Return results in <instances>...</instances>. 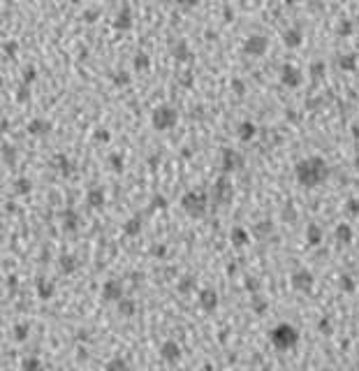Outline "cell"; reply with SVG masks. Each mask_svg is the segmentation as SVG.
<instances>
[{
    "mask_svg": "<svg viewBox=\"0 0 359 371\" xmlns=\"http://www.w3.org/2000/svg\"><path fill=\"white\" fill-rule=\"evenodd\" d=\"M294 177H297L299 186H304V188H317L329 179V165L320 156H311L294 165Z\"/></svg>",
    "mask_w": 359,
    "mask_h": 371,
    "instance_id": "obj_1",
    "label": "cell"
},
{
    "mask_svg": "<svg viewBox=\"0 0 359 371\" xmlns=\"http://www.w3.org/2000/svg\"><path fill=\"white\" fill-rule=\"evenodd\" d=\"M269 341L280 353L283 350H292L299 344V329L294 325H290V323H280V325H276L269 332Z\"/></svg>",
    "mask_w": 359,
    "mask_h": 371,
    "instance_id": "obj_2",
    "label": "cell"
},
{
    "mask_svg": "<svg viewBox=\"0 0 359 371\" xmlns=\"http://www.w3.org/2000/svg\"><path fill=\"white\" fill-rule=\"evenodd\" d=\"M181 209L193 218H202L209 209V195L202 193V190H188L181 197Z\"/></svg>",
    "mask_w": 359,
    "mask_h": 371,
    "instance_id": "obj_3",
    "label": "cell"
},
{
    "mask_svg": "<svg viewBox=\"0 0 359 371\" xmlns=\"http://www.w3.org/2000/svg\"><path fill=\"white\" fill-rule=\"evenodd\" d=\"M176 123H179V112L169 105L156 107L153 114H151V125H153L156 130H172Z\"/></svg>",
    "mask_w": 359,
    "mask_h": 371,
    "instance_id": "obj_4",
    "label": "cell"
},
{
    "mask_svg": "<svg viewBox=\"0 0 359 371\" xmlns=\"http://www.w3.org/2000/svg\"><path fill=\"white\" fill-rule=\"evenodd\" d=\"M232 195H234V188H232V181H229V174H220L213 184V190H211V200L218 207H225V204L232 202Z\"/></svg>",
    "mask_w": 359,
    "mask_h": 371,
    "instance_id": "obj_5",
    "label": "cell"
},
{
    "mask_svg": "<svg viewBox=\"0 0 359 371\" xmlns=\"http://www.w3.org/2000/svg\"><path fill=\"white\" fill-rule=\"evenodd\" d=\"M246 160L244 156L239 153V151L234 149H223L220 151V169H223V174H232V172H239V169H244Z\"/></svg>",
    "mask_w": 359,
    "mask_h": 371,
    "instance_id": "obj_6",
    "label": "cell"
},
{
    "mask_svg": "<svg viewBox=\"0 0 359 371\" xmlns=\"http://www.w3.org/2000/svg\"><path fill=\"white\" fill-rule=\"evenodd\" d=\"M290 285H292V290H297V292H311L313 285H315V276L311 274V272H306V269H297L290 276Z\"/></svg>",
    "mask_w": 359,
    "mask_h": 371,
    "instance_id": "obj_7",
    "label": "cell"
},
{
    "mask_svg": "<svg viewBox=\"0 0 359 371\" xmlns=\"http://www.w3.org/2000/svg\"><path fill=\"white\" fill-rule=\"evenodd\" d=\"M267 49H269V37H264V35L246 37V42H244V53H246V56L260 58V56H264V53H267Z\"/></svg>",
    "mask_w": 359,
    "mask_h": 371,
    "instance_id": "obj_8",
    "label": "cell"
},
{
    "mask_svg": "<svg viewBox=\"0 0 359 371\" xmlns=\"http://www.w3.org/2000/svg\"><path fill=\"white\" fill-rule=\"evenodd\" d=\"M125 297V288H123V281L118 278H109L102 285V300L112 301V304H118V301Z\"/></svg>",
    "mask_w": 359,
    "mask_h": 371,
    "instance_id": "obj_9",
    "label": "cell"
},
{
    "mask_svg": "<svg viewBox=\"0 0 359 371\" xmlns=\"http://www.w3.org/2000/svg\"><path fill=\"white\" fill-rule=\"evenodd\" d=\"M301 81H304V72L299 70V68L290 65V63L280 68V84H283V86H288V89H299Z\"/></svg>",
    "mask_w": 359,
    "mask_h": 371,
    "instance_id": "obj_10",
    "label": "cell"
},
{
    "mask_svg": "<svg viewBox=\"0 0 359 371\" xmlns=\"http://www.w3.org/2000/svg\"><path fill=\"white\" fill-rule=\"evenodd\" d=\"M197 301H200V309L206 311V313H213L218 309V292L213 288H202L200 295H197Z\"/></svg>",
    "mask_w": 359,
    "mask_h": 371,
    "instance_id": "obj_11",
    "label": "cell"
},
{
    "mask_svg": "<svg viewBox=\"0 0 359 371\" xmlns=\"http://www.w3.org/2000/svg\"><path fill=\"white\" fill-rule=\"evenodd\" d=\"M28 135H33V137H46V135L51 133V123L46 121V118H40V116H35V118H30L26 125Z\"/></svg>",
    "mask_w": 359,
    "mask_h": 371,
    "instance_id": "obj_12",
    "label": "cell"
},
{
    "mask_svg": "<svg viewBox=\"0 0 359 371\" xmlns=\"http://www.w3.org/2000/svg\"><path fill=\"white\" fill-rule=\"evenodd\" d=\"M169 51H172V56H174L176 61H181V63H190L195 58L185 40H174V42H172V46H169Z\"/></svg>",
    "mask_w": 359,
    "mask_h": 371,
    "instance_id": "obj_13",
    "label": "cell"
},
{
    "mask_svg": "<svg viewBox=\"0 0 359 371\" xmlns=\"http://www.w3.org/2000/svg\"><path fill=\"white\" fill-rule=\"evenodd\" d=\"M301 42H304V30H301V26H292L283 33V45L288 46V49H297V46H301Z\"/></svg>",
    "mask_w": 359,
    "mask_h": 371,
    "instance_id": "obj_14",
    "label": "cell"
},
{
    "mask_svg": "<svg viewBox=\"0 0 359 371\" xmlns=\"http://www.w3.org/2000/svg\"><path fill=\"white\" fill-rule=\"evenodd\" d=\"M35 290H37V297H40V300H51L53 292H56V285H53L51 278H46V276H37L35 278Z\"/></svg>",
    "mask_w": 359,
    "mask_h": 371,
    "instance_id": "obj_15",
    "label": "cell"
},
{
    "mask_svg": "<svg viewBox=\"0 0 359 371\" xmlns=\"http://www.w3.org/2000/svg\"><path fill=\"white\" fill-rule=\"evenodd\" d=\"M160 357L167 360V362H176L181 357V346L176 344L174 339H167L165 344L160 346Z\"/></svg>",
    "mask_w": 359,
    "mask_h": 371,
    "instance_id": "obj_16",
    "label": "cell"
},
{
    "mask_svg": "<svg viewBox=\"0 0 359 371\" xmlns=\"http://www.w3.org/2000/svg\"><path fill=\"white\" fill-rule=\"evenodd\" d=\"M105 200H107V195L100 186H93L86 193V204L90 209H102V207H105Z\"/></svg>",
    "mask_w": 359,
    "mask_h": 371,
    "instance_id": "obj_17",
    "label": "cell"
},
{
    "mask_svg": "<svg viewBox=\"0 0 359 371\" xmlns=\"http://www.w3.org/2000/svg\"><path fill=\"white\" fill-rule=\"evenodd\" d=\"M132 23H135V21H132V9L128 7V5H123L121 12H118L114 19V28L116 30H130Z\"/></svg>",
    "mask_w": 359,
    "mask_h": 371,
    "instance_id": "obj_18",
    "label": "cell"
},
{
    "mask_svg": "<svg viewBox=\"0 0 359 371\" xmlns=\"http://www.w3.org/2000/svg\"><path fill=\"white\" fill-rule=\"evenodd\" d=\"M79 223H81V218L74 209H65V211H63V230L65 232H77Z\"/></svg>",
    "mask_w": 359,
    "mask_h": 371,
    "instance_id": "obj_19",
    "label": "cell"
},
{
    "mask_svg": "<svg viewBox=\"0 0 359 371\" xmlns=\"http://www.w3.org/2000/svg\"><path fill=\"white\" fill-rule=\"evenodd\" d=\"M257 135V125L253 123V121H241V123L237 125V137L241 141H250Z\"/></svg>",
    "mask_w": 359,
    "mask_h": 371,
    "instance_id": "obj_20",
    "label": "cell"
},
{
    "mask_svg": "<svg viewBox=\"0 0 359 371\" xmlns=\"http://www.w3.org/2000/svg\"><path fill=\"white\" fill-rule=\"evenodd\" d=\"M322 239H324L322 228H320L317 223H311V225L306 228V244L308 246H320V244H322Z\"/></svg>",
    "mask_w": 359,
    "mask_h": 371,
    "instance_id": "obj_21",
    "label": "cell"
},
{
    "mask_svg": "<svg viewBox=\"0 0 359 371\" xmlns=\"http://www.w3.org/2000/svg\"><path fill=\"white\" fill-rule=\"evenodd\" d=\"M229 239H232V246L244 248L246 244L250 241V232L246 230V228H232V232H229Z\"/></svg>",
    "mask_w": 359,
    "mask_h": 371,
    "instance_id": "obj_22",
    "label": "cell"
},
{
    "mask_svg": "<svg viewBox=\"0 0 359 371\" xmlns=\"http://www.w3.org/2000/svg\"><path fill=\"white\" fill-rule=\"evenodd\" d=\"M58 265H61L63 274H74V272H77V267H79V260L72 255V253H63L61 260H58Z\"/></svg>",
    "mask_w": 359,
    "mask_h": 371,
    "instance_id": "obj_23",
    "label": "cell"
},
{
    "mask_svg": "<svg viewBox=\"0 0 359 371\" xmlns=\"http://www.w3.org/2000/svg\"><path fill=\"white\" fill-rule=\"evenodd\" d=\"M141 232V218L139 216H132V218H128V221L123 223V234L125 237H139Z\"/></svg>",
    "mask_w": 359,
    "mask_h": 371,
    "instance_id": "obj_24",
    "label": "cell"
},
{
    "mask_svg": "<svg viewBox=\"0 0 359 371\" xmlns=\"http://www.w3.org/2000/svg\"><path fill=\"white\" fill-rule=\"evenodd\" d=\"M116 306H118L116 311H118L121 316H125V318H132V316L137 313V301L132 300V297H123V300L118 301Z\"/></svg>",
    "mask_w": 359,
    "mask_h": 371,
    "instance_id": "obj_25",
    "label": "cell"
},
{
    "mask_svg": "<svg viewBox=\"0 0 359 371\" xmlns=\"http://www.w3.org/2000/svg\"><path fill=\"white\" fill-rule=\"evenodd\" d=\"M324 72H327V65L324 61H313L308 65V77L313 81H322L324 79Z\"/></svg>",
    "mask_w": 359,
    "mask_h": 371,
    "instance_id": "obj_26",
    "label": "cell"
},
{
    "mask_svg": "<svg viewBox=\"0 0 359 371\" xmlns=\"http://www.w3.org/2000/svg\"><path fill=\"white\" fill-rule=\"evenodd\" d=\"M132 68L137 72H146L151 68V58H149V53H144V51H139V53H135L132 56Z\"/></svg>",
    "mask_w": 359,
    "mask_h": 371,
    "instance_id": "obj_27",
    "label": "cell"
},
{
    "mask_svg": "<svg viewBox=\"0 0 359 371\" xmlns=\"http://www.w3.org/2000/svg\"><path fill=\"white\" fill-rule=\"evenodd\" d=\"M250 309H253V313H257V316H262L264 311L269 309V301L264 300L260 292H255V295H250Z\"/></svg>",
    "mask_w": 359,
    "mask_h": 371,
    "instance_id": "obj_28",
    "label": "cell"
},
{
    "mask_svg": "<svg viewBox=\"0 0 359 371\" xmlns=\"http://www.w3.org/2000/svg\"><path fill=\"white\" fill-rule=\"evenodd\" d=\"M338 68H341L343 72L357 70V53H345V56H341V58H338Z\"/></svg>",
    "mask_w": 359,
    "mask_h": 371,
    "instance_id": "obj_29",
    "label": "cell"
},
{
    "mask_svg": "<svg viewBox=\"0 0 359 371\" xmlns=\"http://www.w3.org/2000/svg\"><path fill=\"white\" fill-rule=\"evenodd\" d=\"M130 81H132L130 72H125V70H118V72L112 74V84H114L116 89H125V86H130Z\"/></svg>",
    "mask_w": 359,
    "mask_h": 371,
    "instance_id": "obj_30",
    "label": "cell"
},
{
    "mask_svg": "<svg viewBox=\"0 0 359 371\" xmlns=\"http://www.w3.org/2000/svg\"><path fill=\"white\" fill-rule=\"evenodd\" d=\"M195 285H197V281H195V276H181L179 278V283H176V290L181 292V295H188L190 290H195Z\"/></svg>",
    "mask_w": 359,
    "mask_h": 371,
    "instance_id": "obj_31",
    "label": "cell"
},
{
    "mask_svg": "<svg viewBox=\"0 0 359 371\" xmlns=\"http://www.w3.org/2000/svg\"><path fill=\"white\" fill-rule=\"evenodd\" d=\"M336 239H338L341 244H350L352 241V228L348 223H338V225H336Z\"/></svg>",
    "mask_w": 359,
    "mask_h": 371,
    "instance_id": "obj_32",
    "label": "cell"
},
{
    "mask_svg": "<svg viewBox=\"0 0 359 371\" xmlns=\"http://www.w3.org/2000/svg\"><path fill=\"white\" fill-rule=\"evenodd\" d=\"M271 232H273V223H271V221H260V223H257V225L253 228V234H255L257 239L269 237Z\"/></svg>",
    "mask_w": 359,
    "mask_h": 371,
    "instance_id": "obj_33",
    "label": "cell"
},
{
    "mask_svg": "<svg viewBox=\"0 0 359 371\" xmlns=\"http://www.w3.org/2000/svg\"><path fill=\"white\" fill-rule=\"evenodd\" d=\"M14 97H17V102L19 105H26L28 100H30V84H19L17 91H14Z\"/></svg>",
    "mask_w": 359,
    "mask_h": 371,
    "instance_id": "obj_34",
    "label": "cell"
},
{
    "mask_svg": "<svg viewBox=\"0 0 359 371\" xmlns=\"http://www.w3.org/2000/svg\"><path fill=\"white\" fill-rule=\"evenodd\" d=\"M0 151H2V162H5V165H14V160H17V149L9 146L7 141H2Z\"/></svg>",
    "mask_w": 359,
    "mask_h": 371,
    "instance_id": "obj_35",
    "label": "cell"
},
{
    "mask_svg": "<svg viewBox=\"0 0 359 371\" xmlns=\"http://www.w3.org/2000/svg\"><path fill=\"white\" fill-rule=\"evenodd\" d=\"M338 285H341V290L348 292V295H352V292L357 290V283H355V278H352L350 274H341V281H338Z\"/></svg>",
    "mask_w": 359,
    "mask_h": 371,
    "instance_id": "obj_36",
    "label": "cell"
},
{
    "mask_svg": "<svg viewBox=\"0 0 359 371\" xmlns=\"http://www.w3.org/2000/svg\"><path fill=\"white\" fill-rule=\"evenodd\" d=\"M56 167L61 169V174H65V177L72 174V162H70V158H67V156H63V153L56 156Z\"/></svg>",
    "mask_w": 359,
    "mask_h": 371,
    "instance_id": "obj_37",
    "label": "cell"
},
{
    "mask_svg": "<svg viewBox=\"0 0 359 371\" xmlns=\"http://www.w3.org/2000/svg\"><path fill=\"white\" fill-rule=\"evenodd\" d=\"M30 188H33V186H30V181H28L26 177H19L17 181H14V193L17 195H28Z\"/></svg>",
    "mask_w": 359,
    "mask_h": 371,
    "instance_id": "obj_38",
    "label": "cell"
},
{
    "mask_svg": "<svg viewBox=\"0 0 359 371\" xmlns=\"http://www.w3.org/2000/svg\"><path fill=\"white\" fill-rule=\"evenodd\" d=\"M105 371H128V362H125L123 357H114V360L107 362Z\"/></svg>",
    "mask_w": 359,
    "mask_h": 371,
    "instance_id": "obj_39",
    "label": "cell"
},
{
    "mask_svg": "<svg viewBox=\"0 0 359 371\" xmlns=\"http://www.w3.org/2000/svg\"><path fill=\"white\" fill-rule=\"evenodd\" d=\"M229 89H232V93H234L237 97H244L246 95V81L239 79V77H234L232 84H229Z\"/></svg>",
    "mask_w": 359,
    "mask_h": 371,
    "instance_id": "obj_40",
    "label": "cell"
},
{
    "mask_svg": "<svg viewBox=\"0 0 359 371\" xmlns=\"http://www.w3.org/2000/svg\"><path fill=\"white\" fill-rule=\"evenodd\" d=\"M109 165H112V169H114V172H123L125 162H123L121 153H112V156H109Z\"/></svg>",
    "mask_w": 359,
    "mask_h": 371,
    "instance_id": "obj_41",
    "label": "cell"
},
{
    "mask_svg": "<svg viewBox=\"0 0 359 371\" xmlns=\"http://www.w3.org/2000/svg\"><path fill=\"white\" fill-rule=\"evenodd\" d=\"M345 211H348V216H359V200L357 197H350V200L345 202Z\"/></svg>",
    "mask_w": 359,
    "mask_h": 371,
    "instance_id": "obj_42",
    "label": "cell"
},
{
    "mask_svg": "<svg viewBox=\"0 0 359 371\" xmlns=\"http://www.w3.org/2000/svg\"><path fill=\"white\" fill-rule=\"evenodd\" d=\"M23 371H42V362L37 357H28L23 362Z\"/></svg>",
    "mask_w": 359,
    "mask_h": 371,
    "instance_id": "obj_43",
    "label": "cell"
},
{
    "mask_svg": "<svg viewBox=\"0 0 359 371\" xmlns=\"http://www.w3.org/2000/svg\"><path fill=\"white\" fill-rule=\"evenodd\" d=\"M97 17H100V9L97 7H90V9H86V12H84V23H95L97 21Z\"/></svg>",
    "mask_w": 359,
    "mask_h": 371,
    "instance_id": "obj_44",
    "label": "cell"
},
{
    "mask_svg": "<svg viewBox=\"0 0 359 371\" xmlns=\"http://www.w3.org/2000/svg\"><path fill=\"white\" fill-rule=\"evenodd\" d=\"M317 329H320V334L329 336V334H332V320H329V318H320V323H317Z\"/></svg>",
    "mask_w": 359,
    "mask_h": 371,
    "instance_id": "obj_45",
    "label": "cell"
},
{
    "mask_svg": "<svg viewBox=\"0 0 359 371\" xmlns=\"http://www.w3.org/2000/svg\"><path fill=\"white\" fill-rule=\"evenodd\" d=\"M35 79H37V70L33 65H28L26 70H23V84H33Z\"/></svg>",
    "mask_w": 359,
    "mask_h": 371,
    "instance_id": "obj_46",
    "label": "cell"
},
{
    "mask_svg": "<svg viewBox=\"0 0 359 371\" xmlns=\"http://www.w3.org/2000/svg\"><path fill=\"white\" fill-rule=\"evenodd\" d=\"M151 209H167V197L165 195H156L151 200Z\"/></svg>",
    "mask_w": 359,
    "mask_h": 371,
    "instance_id": "obj_47",
    "label": "cell"
},
{
    "mask_svg": "<svg viewBox=\"0 0 359 371\" xmlns=\"http://www.w3.org/2000/svg\"><path fill=\"white\" fill-rule=\"evenodd\" d=\"M109 139H112V135H109V130H107V128H100V130H95V141H100V144H107Z\"/></svg>",
    "mask_w": 359,
    "mask_h": 371,
    "instance_id": "obj_48",
    "label": "cell"
},
{
    "mask_svg": "<svg viewBox=\"0 0 359 371\" xmlns=\"http://www.w3.org/2000/svg\"><path fill=\"white\" fill-rule=\"evenodd\" d=\"M151 255L153 257H165L167 255V246L165 244H156V246L151 248Z\"/></svg>",
    "mask_w": 359,
    "mask_h": 371,
    "instance_id": "obj_49",
    "label": "cell"
},
{
    "mask_svg": "<svg viewBox=\"0 0 359 371\" xmlns=\"http://www.w3.org/2000/svg\"><path fill=\"white\" fill-rule=\"evenodd\" d=\"M14 336H17L19 341L28 339V325H17V327H14Z\"/></svg>",
    "mask_w": 359,
    "mask_h": 371,
    "instance_id": "obj_50",
    "label": "cell"
},
{
    "mask_svg": "<svg viewBox=\"0 0 359 371\" xmlns=\"http://www.w3.org/2000/svg\"><path fill=\"white\" fill-rule=\"evenodd\" d=\"M176 5L181 9H195L200 5V0H176Z\"/></svg>",
    "mask_w": 359,
    "mask_h": 371,
    "instance_id": "obj_51",
    "label": "cell"
},
{
    "mask_svg": "<svg viewBox=\"0 0 359 371\" xmlns=\"http://www.w3.org/2000/svg\"><path fill=\"white\" fill-rule=\"evenodd\" d=\"M350 33H352V23H350V21H341V26H338V35L348 37Z\"/></svg>",
    "mask_w": 359,
    "mask_h": 371,
    "instance_id": "obj_52",
    "label": "cell"
},
{
    "mask_svg": "<svg viewBox=\"0 0 359 371\" xmlns=\"http://www.w3.org/2000/svg\"><path fill=\"white\" fill-rule=\"evenodd\" d=\"M2 51L9 53V56H14L17 53V42H5V46H2Z\"/></svg>",
    "mask_w": 359,
    "mask_h": 371,
    "instance_id": "obj_53",
    "label": "cell"
},
{
    "mask_svg": "<svg viewBox=\"0 0 359 371\" xmlns=\"http://www.w3.org/2000/svg\"><path fill=\"white\" fill-rule=\"evenodd\" d=\"M257 285H260V283H257V278H248V281H246V288L250 290V295H255V292H257Z\"/></svg>",
    "mask_w": 359,
    "mask_h": 371,
    "instance_id": "obj_54",
    "label": "cell"
},
{
    "mask_svg": "<svg viewBox=\"0 0 359 371\" xmlns=\"http://www.w3.org/2000/svg\"><path fill=\"white\" fill-rule=\"evenodd\" d=\"M190 79H193V74H190V72H185V74H183V81H181V84H183V86H190V84H193Z\"/></svg>",
    "mask_w": 359,
    "mask_h": 371,
    "instance_id": "obj_55",
    "label": "cell"
},
{
    "mask_svg": "<svg viewBox=\"0 0 359 371\" xmlns=\"http://www.w3.org/2000/svg\"><path fill=\"white\" fill-rule=\"evenodd\" d=\"M315 371H332L329 367H320V369H315Z\"/></svg>",
    "mask_w": 359,
    "mask_h": 371,
    "instance_id": "obj_56",
    "label": "cell"
},
{
    "mask_svg": "<svg viewBox=\"0 0 359 371\" xmlns=\"http://www.w3.org/2000/svg\"><path fill=\"white\" fill-rule=\"evenodd\" d=\"M232 371H241V369H232Z\"/></svg>",
    "mask_w": 359,
    "mask_h": 371,
    "instance_id": "obj_57",
    "label": "cell"
},
{
    "mask_svg": "<svg viewBox=\"0 0 359 371\" xmlns=\"http://www.w3.org/2000/svg\"><path fill=\"white\" fill-rule=\"evenodd\" d=\"M357 320H359V313H357Z\"/></svg>",
    "mask_w": 359,
    "mask_h": 371,
    "instance_id": "obj_58",
    "label": "cell"
},
{
    "mask_svg": "<svg viewBox=\"0 0 359 371\" xmlns=\"http://www.w3.org/2000/svg\"><path fill=\"white\" fill-rule=\"evenodd\" d=\"M9 2H12V0H9Z\"/></svg>",
    "mask_w": 359,
    "mask_h": 371,
    "instance_id": "obj_59",
    "label": "cell"
},
{
    "mask_svg": "<svg viewBox=\"0 0 359 371\" xmlns=\"http://www.w3.org/2000/svg\"><path fill=\"white\" fill-rule=\"evenodd\" d=\"M357 371H359V369H357Z\"/></svg>",
    "mask_w": 359,
    "mask_h": 371,
    "instance_id": "obj_60",
    "label": "cell"
}]
</instances>
